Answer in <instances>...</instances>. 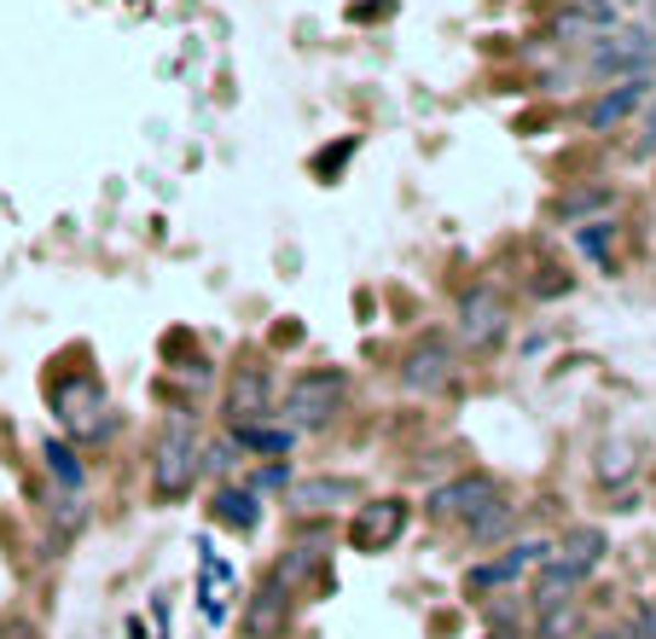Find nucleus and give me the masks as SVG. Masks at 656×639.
I'll list each match as a JSON object with an SVG mask.
<instances>
[{
  "mask_svg": "<svg viewBox=\"0 0 656 639\" xmlns=\"http://www.w3.org/2000/svg\"><path fill=\"white\" fill-rule=\"evenodd\" d=\"M198 471H203L198 425L192 419H169L157 430V442H152V494L157 500H180V494H192Z\"/></svg>",
  "mask_w": 656,
  "mask_h": 639,
  "instance_id": "obj_1",
  "label": "nucleus"
},
{
  "mask_svg": "<svg viewBox=\"0 0 656 639\" xmlns=\"http://www.w3.org/2000/svg\"><path fill=\"white\" fill-rule=\"evenodd\" d=\"M348 401V373L343 366H309V373H297L291 389H285V425L297 430H325Z\"/></svg>",
  "mask_w": 656,
  "mask_h": 639,
  "instance_id": "obj_2",
  "label": "nucleus"
},
{
  "mask_svg": "<svg viewBox=\"0 0 656 639\" xmlns=\"http://www.w3.org/2000/svg\"><path fill=\"white\" fill-rule=\"evenodd\" d=\"M656 65V35L651 30H610L592 41V53H587V76H651Z\"/></svg>",
  "mask_w": 656,
  "mask_h": 639,
  "instance_id": "obj_3",
  "label": "nucleus"
},
{
  "mask_svg": "<svg viewBox=\"0 0 656 639\" xmlns=\"http://www.w3.org/2000/svg\"><path fill=\"white\" fill-rule=\"evenodd\" d=\"M505 500V488L488 477V471H470V477H454V483H442L436 494L424 500L430 518H454V524H477L482 511H494Z\"/></svg>",
  "mask_w": 656,
  "mask_h": 639,
  "instance_id": "obj_4",
  "label": "nucleus"
},
{
  "mask_svg": "<svg viewBox=\"0 0 656 639\" xmlns=\"http://www.w3.org/2000/svg\"><path fill=\"white\" fill-rule=\"evenodd\" d=\"M505 326H511L505 291H494V285H470V291L459 297V338L470 349H494L505 338Z\"/></svg>",
  "mask_w": 656,
  "mask_h": 639,
  "instance_id": "obj_5",
  "label": "nucleus"
},
{
  "mask_svg": "<svg viewBox=\"0 0 656 639\" xmlns=\"http://www.w3.org/2000/svg\"><path fill=\"white\" fill-rule=\"evenodd\" d=\"M274 414V373L262 361H244L227 384V419L233 425H262Z\"/></svg>",
  "mask_w": 656,
  "mask_h": 639,
  "instance_id": "obj_6",
  "label": "nucleus"
},
{
  "mask_svg": "<svg viewBox=\"0 0 656 639\" xmlns=\"http://www.w3.org/2000/svg\"><path fill=\"white\" fill-rule=\"evenodd\" d=\"M285 623H291V587L279 582V575H268L256 593H251V605H244V639H279Z\"/></svg>",
  "mask_w": 656,
  "mask_h": 639,
  "instance_id": "obj_7",
  "label": "nucleus"
},
{
  "mask_svg": "<svg viewBox=\"0 0 656 639\" xmlns=\"http://www.w3.org/2000/svg\"><path fill=\"white\" fill-rule=\"evenodd\" d=\"M546 541H511L505 547V559H494V564H477V570H470L465 575V587L470 593H488V587H511V582H518V575H529V570H541L546 564Z\"/></svg>",
  "mask_w": 656,
  "mask_h": 639,
  "instance_id": "obj_8",
  "label": "nucleus"
},
{
  "mask_svg": "<svg viewBox=\"0 0 656 639\" xmlns=\"http://www.w3.org/2000/svg\"><path fill=\"white\" fill-rule=\"evenodd\" d=\"M407 529V500H373L355 511V529H348V541H355L360 552H383L396 547Z\"/></svg>",
  "mask_w": 656,
  "mask_h": 639,
  "instance_id": "obj_9",
  "label": "nucleus"
},
{
  "mask_svg": "<svg viewBox=\"0 0 656 639\" xmlns=\"http://www.w3.org/2000/svg\"><path fill=\"white\" fill-rule=\"evenodd\" d=\"M355 500H360L355 477H309V483H297L291 494H285V506H291L297 518H325V511L355 506Z\"/></svg>",
  "mask_w": 656,
  "mask_h": 639,
  "instance_id": "obj_10",
  "label": "nucleus"
},
{
  "mask_svg": "<svg viewBox=\"0 0 656 639\" xmlns=\"http://www.w3.org/2000/svg\"><path fill=\"white\" fill-rule=\"evenodd\" d=\"M645 99H651V76H622L616 88H604V93L587 106V129H592V134L616 129V122H627L633 111L645 106Z\"/></svg>",
  "mask_w": 656,
  "mask_h": 639,
  "instance_id": "obj_11",
  "label": "nucleus"
},
{
  "mask_svg": "<svg viewBox=\"0 0 656 639\" xmlns=\"http://www.w3.org/2000/svg\"><path fill=\"white\" fill-rule=\"evenodd\" d=\"M401 378H407L413 396H442V389L459 378V366H454V355H447V343H424V349L407 355V373Z\"/></svg>",
  "mask_w": 656,
  "mask_h": 639,
  "instance_id": "obj_12",
  "label": "nucleus"
},
{
  "mask_svg": "<svg viewBox=\"0 0 656 639\" xmlns=\"http://www.w3.org/2000/svg\"><path fill=\"white\" fill-rule=\"evenodd\" d=\"M604 552H610L604 529L599 524H576V529H564V541L552 547V559L569 564V570H581V575H592V570L604 564Z\"/></svg>",
  "mask_w": 656,
  "mask_h": 639,
  "instance_id": "obj_13",
  "label": "nucleus"
},
{
  "mask_svg": "<svg viewBox=\"0 0 656 639\" xmlns=\"http://www.w3.org/2000/svg\"><path fill=\"white\" fill-rule=\"evenodd\" d=\"M581 582H587L581 570H569V564H558V559H552V552H546V564L535 570V610H558V605H576Z\"/></svg>",
  "mask_w": 656,
  "mask_h": 639,
  "instance_id": "obj_14",
  "label": "nucleus"
},
{
  "mask_svg": "<svg viewBox=\"0 0 656 639\" xmlns=\"http://www.w3.org/2000/svg\"><path fill=\"white\" fill-rule=\"evenodd\" d=\"M325 547H332V535H309V541H302L291 559H285L274 575L285 587H297V582H309V575H320V564H325Z\"/></svg>",
  "mask_w": 656,
  "mask_h": 639,
  "instance_id": "obj_15",
  "label": "nucleus"
},
{
  "mask_svg": "<svg viewBox=\"0 0 656 639\" xmlns=\"http://www.w3.org/2000/svg\"><path fill=\"white\" fill-rule=\"evenodd\" d=\"M215 518L227 524V529H256V518H262V511H256V494H251V488H221V494H215Z\"/></svg>",
  "mask_w": 656,
  "mask_h": 639,
  "instance_id": "obj_16",
  "label": "nucleus"
},
{
  "mask_svg": "<svg viewBox=\"0 0 656 639\" xmlns=\"http://www.w3.org/2000/svg\"><path fill=\"white\" fill-rule=\"evenodd\" d=\"M233 442H238V448H256V453H291V430H268V425H233Z\"/></svg>",
  "mask_w": 656,
  "mask_h": 639,
  "instance_id": "obj_17",
  "label": "nucleus"
},
{
  "mask_svg": "<svg viewBox=\"0 0 656 639\" xmlns=\"http://www.w3.org/2000/svg\"><path fill=\"white\" fill-rule=\"evenodd\" d=\"M511 524H518V506H511V500H500L494 511H482L477 524H465V535H470V541H500V535H505Z\"/></svg>",
  "mask_w": 656,
  "mask_h": 639,
  "instance_id": "obj_18",
  "label": "nucleus"
},
{
  "mask_svg": "<svg viewBox=\"0 0 656 639\" xmlns=\"http://www.w3.org/2000/svg\"><path fill=\"white\" fill-rule=\"evenodd\" d=\"M47 471L65 483V494H81V465H76V448L70 442H47Z\"/></svg>",
  "mask_w": 656,
  "mask_h": 639,
  "instance_id": "obj_19",
  "label": "nucleus"
},
{
  "mask_svg": "<svg viewBox=\"0 0 656 639\" xmlns=\"http://www.w3.org/2000/svg\"><path fill=\"white\" fill-rule=\"evenodd\" d=\"M233 453H238V442H210L203 448V471H215V477H233Z\"/></svg>",
  "mask_w": 656,
  "mask_h": 639,
  "instance_id": "obj_20",
  "label": "nucleus"
},
{
  "mask_svg": "<svg viewBox=\"0 0 656 639\" xmlns=\"http://www.w3.org/2000/svg\"><path fill=\"white\" fill-rule=\"evenodd\" d=\"M627 639H656V605H640L627 616Z\"/></svg>",
  "mask_w": 656,
  "mask_h": 639,
  "instance_id": "obj_21",
  "label": "nucleus"
},
{
  "mask_svg": "<svg viewBox=\"0 0 656 639\" xmlns=\"http://www.w3.org/2000/svg\"><path fill=\"white\" fill-rule=\"evenodd\" d=\"M592 203H610V192H576L558 203V216H576V210H592Z\"/></svg>",
  "mask_w": 656,
  "mask_h": 639,
  "instance_id": "obj_22",
  "label": "nucleus"
},
{
  "mask_svg": "<svg viewBox=\"0 0 656 639\" xmlns=\"http://www.w3.org/2000/svg\"><path fill=\"white\" fill-rule=\"evenodd\" d=\"M58 506V524H65V529H81V500H76V494H65V500H53Z\"/></svg>",
  "mask_w": 656,
  "mask_h": 639,
  "instance_id": "obj_23",
  "label": "nucleus"
},
{
  "mask_svg": "<svg viewBox=\"0 0 656 639\" xmlns=\"http://www.w3.org/2000/svg\"><path fill=\"white\" fill-rule=\"evenodd\" d=\"M285 477H291V471H285V465H268V471H262L256 483H262V488H285Z\"/></svg>",
  "mask_w": 656,
  "mask_h": 639,
  "instance_id": "obj_24",
  "label": "nucleus"
},
{
  "mask_svg": "<svg viewBox=\"0 0 656 639\" xmlns=\"http://www.w3.org/2000/svg\"><path fill=\"white\" fill-rule=\"evenodd\" d=\"M0 639H41V634H35L30 623H12V628H7V634H0Z\"/></svg>",
  "mask_w": 656,
  "mask_h": 639,
  "instance_id": "obj_25",
  "label": "nucleus"
},
{
  "mask_svg": "<svg viewBox=\"0 0 656 639\" xmlns=\"http://www.w3.org/2000/svg\"><path fill=\"white\" fill-rule=\"evenodd\" d=\"M651 146H656V111H651V122H645V146H640V152H651Z\"/></svg>",
  "mask_w": 656,
  "mask_h": 639,
  "instance_id": "obj_26",
  "label": "nucleus"
},
{
  "mask_svg": "<svg viewBox=\"0 0 656 639\" xmlns=\"http://www.w3.org/2000/svg\"><path fill=\"white\" fill-rule=\"evenodd\" d=\"M599 639H627V628H610V634H599Z\"/></svg>",
  "mask_w": 656,
  "mask_h": 639,
  "instance_id": "obj_27",
  "label": "nucleus"
},
{
  "mask_svg": "<svg viewBox=\"0 0 656 639\" xmlns=\"http://www.w3.org/2000/svg\"><path fill=\"white\" fill-rule=\"evenodd\" d=\"M622 7H633V0H622Z\"/></svg>",
  "mask_w": 656,
  "mask_h": 639,
  "instance_id": "obj_28",
  "label": "nucleus"
}]
</instances>
